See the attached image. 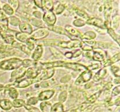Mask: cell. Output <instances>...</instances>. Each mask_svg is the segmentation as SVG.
Here are the masks:
<instances>
[{"label":"cell","mask_w":120,"mask_h":112,"mask_svg":"<svg viewBox=\"0 0 120 112\" xmlns=\"http://www.w3.org/2000/svg\"><path fill=\"white\" fill-rule=\"evenodd\" d=\"M26 44L27 47L28 48V49H29V50H32L34 49V43H33L32 40V39H30V38H29V39L28 40Z\"/></svg>","instance_id":"obj_44"},{"label":"cell","mask_w":120,"mask_h":112,"mask_svg":"<svg viewBox=\"0 0 120 112\" xmlns=\"http://www.w3.org/2000/svg\"><path fill=\"white\" fill-rule=\"evenodd\" d=\"M1 10V8H0V10Z\"/></svg>","instance_id":"obj_57"},{"label":"cell","mask_w":120,"mask_h":112,"mask_svg":"<svg viewBox=\"0 0 120 112\" xmlns=\"http://www.w3.org/2000/svg\"><path fill=\"white\" fill-rule=\"evenodd\" d=\"M108 33H109L110 34V36H111V37H112V38L115 40L117 41V43L119 44V43H120L119 35H118L117 34H116V33L114 32V30L112 29V28H110L108 29Z\"/></svg>","instance_id":"obj_26"},{"label":"cell","mask_w":120,"mask_h":112,"mask_svg":"<svg viewBox=\"0 0 120 112\" xmlns=\"http://www.w3.org/2000/svg\"><path fill=\"white\" fill-rule=\"evenodd\" d=\"M106 74L107 70H105V69L104 68L101 69V70H100L97 73H96V75L94 76V80H96V81H98V80H100V79H103V78L105 77Z\"/></svg>","instance_id":"obj_21"},{"label":"cell","mask_w":120,"mask_h":112,"mask_svg":"<svg viewBox=\"0 0 120 112\" xmlns=\"http://www.w3.org/2000/svg\"><path fill=\"white\" fill-rule=\"evenodd\" d=\"M34 2H35V3L36 4V5L38 6V7H39V8H42V1H35Z\"/></svg>","instance_id":"obj_54"},{"label":"cell","mask_w":120,"mask_h":112,"mask_svg":"<svg viewBox=\"0 0 120 112\" xmlns=\"http://www.w3.org/2000/svg\"><path fill=\"white\" fill-rule=\"evenodd\" d=\"M31 22L33 24H34L35 26H40L41 25V22H40V21H38V20H35V19H32L31 21Z\"/></svg>","instance_id":"obj_49"},{"label":"cell","mask_w":120,"mask_h":112,"mask_svg":"<svg viewBox=\"0 0 120 112\" xmlns=\"http://www.w3.org/2000/svg\"><path fill=\"white\" fill-rule=\"evenodd\" d=\"M93 59L95 61H103L104 60V57L103 55L101 54L100 52L94 51L93 55Z\"/></svg>","instance_id":"obj_28"},{"label":"cell","mask_w":120,"mask_h":112,"mask_svg":"<svg viewBox=\"0 0 120 112\" xmlns=\"http://www.w3.org/2000/svg\"><path fill=\"white\" fill-rule=\"evenodd\" d=\"M16 38H17L18 40H19L20 42L26 43L28 40L29 39V36L28 34L18 32L16 34Z\"/></svg>","instance_id":"obj_18"},{"label":"cell","mask_w":120,"mask_h":112,"mask_svg":"<svg viewBox=\"0 0 120 112\" xmlns=\"http://www.w3.org/2000/svg\"><path fill=\"white\" fill-rule=\"evenodd\" d=\"M12 45L14 47H17V48H19V49H20L21 50H22L23 52L26 53L28 55H30V50H29V49H28V48L26 46L23 45V44H22V43H18V42H15V41H14V42H12Z\"/></svg>","instance_id":"obj_17"},{"label":"cell","mask_w":120,"mask_h":112,"mask_svg":"<svg viewBox=\"0 0 120 112\" xmlns=\"http://www.w3.org/2000/svg\"><path fill=\"white\" fill-rule=\"evenodd\" d=\"M9 23L13 26H17L20 24V21L18 18H16L15 16H11L8 19Z\"/></svg>","instance_id":"obj_30"},{"label":"cell","mask_w":120,"mask_h":112,"mask_svg":"<svg viewBox=\"0 0 120 112\" xmlns=\"http://www.w3.org/2000/svg\"><path fill=\"white\" fill-rule=\"evenodd\" d=\"M59 41L57 40H45L43 41V43L45 46H55L58 45Z\"/></svg>","instance_id":"obj_33"},{"label":"cell","mask_w":120,"mask_h":112,"mask_svg":"<svg viewBox=\"0 0 120 112\" xmlns=\"http://www.w3.org/2000/svg\"><path fill=\"white\" fill-rule=\"evenodd\" d=\"M80 42L79 40H71L69 42H59L58 44V46L63 48H67V49H72L76 48L77 47H80Z\"/></svg>","instance_id":"obj_8"},{"label":"cell","mask_w":120,"mask_h":112,"mask_svg":"<svg viewBox=\"0 0 120 112\" xmlns=\"http://www.w3.org/2000/svg\"></svg>","instance_id":"obj_58"},{"label":"cell","mask_w":120,"mask_h":112,"mask_svg":"<svg viewBox=\"0 0 120 112\" xmlns=\"http://www.w3.org/2000/svg\"><path fill=\"white\" fill-rule=\"evenodd\" d=\"M120 93V86H117V87L115 88L112 91V95L113 96H116L118 95Z\"/></svg>","instance_id":"obj_47"},{"label":"cell","mask_w":120,"mask_h":112,"mask_svg":"<svg viewBox=\"0 0 120 112\" xmlns=\"http://www.w3.org/2000/svg\"><path fill=\"white\" fill-rule=\"evenodd\" d=\"M48 35H49V31L48 29L45 28H39L32 33L30 36H29V38L32 40H37L46 37Z\"/></svg>","instance_id":"obj_2"},{"label":"cell","mask_w":120,"mask_h":112,"mask_svg":"<svg viewBox=\"0 0 120 112\" xmlns=\"http://www.w3.org/2000/svg\"><path fill=\"white\" fill-rule=\"evenodd\" d=\"M119 23L120 16L119 15H116L112 21V24H111L112 28H113V29H117L118 27V26H119Z\"/></svg>","instance_id":"obj_32"},{"label":"cell","mask_w":120,"mask_h":112,"mask_svg":"<svg viewBox=\"0 0 120 112\" xmlns=\"http://www.w3.org/2000/svg\"><path fill=\"white\" fill-rule=\"evenodd\" d=\"M80 47H81L82 49L83 50H85V51H91L93 50L92 47L90 46L89 45H87V44H86L84 42H80Z\"/></svg>","instance_id":"obj_37"},{"label":"cell","mask_w":120,"mask_h":112,"mask_svg":"<svg viewBox=\"0 0 120 112\" xmlns=\"http://www.w3.org/2000/svg\"><path fill=\"white\" fill-rule=\"evenodd\" d=\"M23 61L19 58H11L3 61L0 63V68L4 70H14L22 65Z\"/></svg>","instance_id":"obj_1"},{"label":"cell","mask_w":120,"mask_h":112,"mask_svg":"<svg viewBox=\"0 0 120 112\" xmlns=\"http://www.w3.org/2000/svg\"><path fill=\"white\" fill-rule=\"evenodd\" d=\"M34 15L36 16V18H41V16H42V15H41V13L40 12H34Z\"/></svg>","instance_id":"obj_52"},{"label":"cell","mask_w":120,"mask_h":112,"mask_svg":"<svg viewBox=\"0 0 120 112\" xmlns=\"http://www.w3.org/2000/svg\"><path fill=\"white\" fill-rule=\"evenodd\" d=\"M51 112H64L63 105L61 103H57L55 104L52 107Z\"/></svg>","instance_id":"obj_23"},{"label":"cell","mask_w":120,"mask_h":112,"mask_svg":"<svg viewBox=\"0 0 120 112\" xmlns=\"http://www.w3.org/2000/svg\"><path fill=\"white\" fill-rule=\"evenodd\" d=\"M73 23L75 26H78V27L83 26H84V24H86L85 22H84V21H83V20H82V19L75 20V21L73 22Z\"/></svg>","instance_id":"obj_40"},{"label":"cell","mask_w":120,"mask_h":112,"mask_svg":"<svg viewBox=\"0 0 120 112\" xmlns=\"http://www.w3.org/2000/svg\"><path fill=\"white\" fill-rule=\"evenodd\" d=\"M38 102V99L36 98H31L28 100V105H35Z\"/></svg>","instance_id":"obj_43"},{"label":"cell","mask_w":120,"mask_h":112,"mask_svg":"<svg viewBox=\"0 0 120 112\" xmlns=\"http://www.w3.org/2000/svg\"><path fill=\"white\" fill-rule=\"evenodd\" d=\"M64 6L62 4H59L58 7L56 8V10H55V13L56 14H60L64 10Z\"/></svg>","instance_id":"obj_42"},{"label":"cell","mask_w":120,"mask_h":112,"mask_svg":"<svg viewBox=\"0 0 120 112\" xmlns=\"http://www.w3.org/2000/svg\"><path fill=\"white\" fill-rule=\"evenodd\" d=\"M65 30L68 33H69L70 35H71V36H75V37H80V38L81 36H82V35H81L80 33L77 30V29H76L75 28H73L72 26H70V25L66 26Z\"/></svg>","instance_id":"obj_13"},{"label":"cell","mask_w":120,"mask_h":112,"mask_svg":"<svg viewBox=\"0 0 120 112\" xmlns=\"http://www.w3.org/2000/svg\"><path fill=\"white\" fill-rule=\"evenodd\" d=\"M1 36H2V37L6 43L11 44V43H12V42H14V36L12 35H8V34L7 33V32L4 33L2 35H1Z\"/></svg>","instance_id":"obj_25"},{"label":"cell","mask_w":120,"mask_h":112,"mask_svg":"<svg viewBox=\"0 0 120 112\" xmlns=\"http://www.w3.org/2000/svg\"><path fill=\"white\" fill-rule=\"evenodd\" d=\"M24 105L25 102L22 99H15L12 102V106L14 107H20Z\"/></svg>","instance_id":"obj_29"},{"label":"cell","mask_w":120,"mask_h":112,"mask_svg":"<svg viewBox=\"0 0 120 112\" xmlns=\"http://www.w3.org/2000/svg\"><path fill=\"white\" fill-rule=\"evenodd\" d=\"M111 70L112 72L114 74L115 76L116 77H120V68L119 67L117 66H111Z\"/></svg>","instance_id":"obj_41"},{"label":"cell","mask_w":120,"mask_h":112,"mask_svg":"<svg viewBox=\"0 0 120 112\" xmlns=\"http://www.w3.org/2000/svg\"><path fill=\"white\" fill-rule=\"evenodd\" d=\"M4 87L3 85H1V84H0V91H2V90L4 89Z\"/></svg>","instance_id":"obj_56"},{"label":"cell","mask_w":120,"mask_h":112,"mask_svg":"<svg viewBox=\"0 0 120 112\" xmlns=\"http://www.w3.org/2000/svg\"><path fill=\"white\" fill-rule=\"evenodd\" d=\"M87 23L90 24H93V25L96 26L98 28H103L104 29L105 28L104 23L103 21L100 19L97 18H89V19L87 20Z\"/></svg>","instance_id":"obj_10"},{"label":"cell","mask_w":120,"mask_h":112,"mask_svg":"<svg viewBox=\"0 0 120 112\" xmlns=\"http://www.w3.org/2000/svg\"><path fill=\"white\" fill-rule=\"evenodd\" d=\"M75 12H76V14H77L79 16H80V17L83 18L85 19H89V16H88L86 12H84V11H83L82 10H80V9H75Z\"/></svg>","instance_id":"obj_35"},{"label":"cell","mask_w":120,"mask_h":112,"mask_svg":"<svg viewBox=\"0 0 120 112\" xmlns=\"http://www.w3.org/2000/svg\"><path fill=\"white\" fill-rule=\"evenodd\" d=\"M26 108H27L28 110H31L32 112H39V110L38 108H35V107H32V106H30V105H26L25 106Z\"/></svg>","instance_id":"obj_48"},{"label":"cell","mask_w":120,"mask_h":112,"mask_svg":"<svg viewBox=\"0 0 120 112\" xmlns=\"http://www.w3.org/2000/svg\"><path fill=\"white\" fill-rule=\"evenodd\" d=\"M67 95H68V94H67V92H66V91L62 92V93L60 94L59 96V101L60 102H63L65 101L66 99L67 98Z\"/></svg>","instance_id":"obj_39"},{"label":"cell","mask_w":120,"mask_h":112,"mask_svg":"<svg viewBox=\"0 0 120 112\" xmlns=\"http://www.w3.org/2000/svg\"><path fill=\"white\" fill-rule=\"evenodd\" d=\"M19 29L21 30V32L23 33L29 35V34H31L32 33V28L31 26L29 24H28V23H20Z\"/></svg>","instance_id":"obj_14"},{"label":"cell","mask_w":120,"mask_h":112,"mask_svg":"<svg viewBox=\"0 0 120 112\" xmlns=\"http://www.w3.org/2000/svg\"><path fill=\"white\" fill-rule=\"evenodd\" d=\"M32 64V62L30 60H25L24 61H22V65H23L25 67L30 66Z\"/></svg>","instance_id":"obj_45"},{"label":"cell","mask_w":120,"mask_h":112,"mask_svg":"<svg viewBox=\"0 0 120 112\" xmlns=\"http://www.w3.org/2000/svg\"><path fill=\"white\" fill-rule=\"evenodd\" d=\"M55 91L53 90H48V91H43L41 92L38 96V99L40 100H45L49 99L53 95Z\"/></svg>","instance_id":"obj_11"},{"label":"cell","mask_w":120,"mask_h":112,"mask_svg":"<svg viewBox=\"0 0 120 112\" xmlns=\"http://www.w3.org/2000/svg\"><path fill=\"white\" fill-rule=\"evenodd\" d=\"M81 54H82V51H81V50H77V51H76L75 53L73 54V57H78V56H79Z\"/></svg>","instance_id":"obj_51"},{"label":"cell","mask_w":120,"mask_h":112,"mask_svg":"<svg viewBox=\"0 0 120 112\" xmlns=\"http://www.w3.org/2000/svg\"><path fill=\"white\" fill-rule=\"evenodd\" d=\"M42 9H46V11H52L53 9V2L52 1H42Z\"/></svg>","instance_id":"obj_20"},{"label":"cell","mask_w":120,"mask_h":112,"mask_svg":"<svg viewBox=\"0 0 120 112\" xmlns=\"http://www.w3.org/2000/svg\"><path fill=\"white\" fill-rule=\"evenodd\" d=\"M12 103L8 99L0 100V107L5 110H9L12 107Z\"/></svg>","instance_id":"obj_16"},{"label":"cell","mask_w":120,"mask_h":112,"mask_svg":"<svg viewBox=\"0 0 120 112\" xmlns=\"http://www.w3.org/2000/svg\"><path fill=\"white\" fill-rule=\"evenodd\" d=\"M50 50H51L52 52L53 53V54L55 55V56L56 57H57V58H63V56H62V53H61V52H60L58 50H56V49L52 47V48H50Z\"/></svg>","instance_id":"obj_38"},{"label":"cell","mask_w":120,"mask_h":112,"mask_svg":"<svg viewBox=\"0 0 120 112\" xmlns=\"http://www.w3.org/2000/svg\"><path fill=\"white\" fill-rule=\"evenodd\" d=\"M91 77H92V72H91V71H89V70H87L84 71L83 73L76 79V82H75V84L76 85H79L82 83L89 81L91 79Z\"/></svg>","instance_id":"obj_4"},{"label":"cell","mask_w":120,"mask_h":112,"mask_svg":"<svg viewBox=\"0 0 120 112\" xmlns=\"http://www.w3.org/2000/svg\"><path fill=\"white\" fill-rule=\"evenodd\" d=\"M40 107L43 112H51L52 105L49 102L41 103Z\"/></svg>","instance_id":"obj_22"},{"label":"cell","mask_w":120,"mask_h":112,"mask_svg":"<svg viewBox=\"0 0 120 112\" xmlns=\"http://www.w3.org/2000/svg\"><path fill=\"white\" fill-rule=\"evenodd\" d=\"M111 12V4L110 1H106L105 4V22L104 24L105 26L107 27V29L110 28V16Z\"/></svg>","instance_id":"obj_6"},{"label":"cell","mask_w":120,"mask_h":112,"mask_svg":"<svg viewBox=\"0 0 120 112\" xmlns=\"http://www.w3.org/2000/svg\"><path fill=\"white\" fill-rule=\"evenodd\" d=\"M9 91V94L12 99H16L18 96V93L17 91L14 88H9L8 89Z\"/></svg>","instance_id":"obj_34"},{"label":"cell","mask_w":120,"mask_h":112,"mask_svg":"<svg viewBox=\"0 0 120 112\" xmlns=\"http://www.w3.org/2000/svg\"><path fill=\"white\" fill-rule=\"evenodd\" d=\"M119 60H120V53L118 52V53L117 54L116 56H114L111 58H110V59L108 60H107L106 61L104 62V63H103V65H104V66H109V65L115 63L116 62L119 61Z\"/></svg>","instance_id":"obj_19"},{"label":"cell","mask_w":120,"mask_h":112,"mask_svg":"<svg viewBox=\"0 0 120 112\" xmlns=\"http://www.w3.org/2000/svg\"><path fill=\"white\" fill-rule=\"evenodd\" d=\"M62 66H64L68 68L71 69V70H75V71H86L87 70L86 66L84 65H81V64H77V63H66L63 61Z\"/></svg>","instance_id":"obj_7"},{"label":"cell","mask_w":120,"mask_h":112,"mask_svg":"<svg viewBox=\"0 0 120 112\" xmlns=\"http://www.w3.org/2000/svg\"><path fill=\"white\" fill-rule=\"evenodd\" d=\"M112 86V85L111 83H109L108 84H107V85L105 86V88H106V89H110L111 88Z\"/></svg>","instance_id":"obj_55"},{"label":"cell","mask_w":120,"mask_h":112,"mask_svg":"<svg viewBox=\"0 0 120 112\" xmlns=\"http://www.w3.org/2000/svg\"><path fill=\"white\" fill-rule=\"evenodd\" d=\"M9 2L11 4L13 8L16 9L18 7V1H9ZM12 8V9H13Z\"/></svg>","instance_id":"obj_46"},{"label":"cell","mask_w":120,"mask_h":112,"mask_svg":"<svg viewBox=\"0 0 120 112\" xmlns=\"http://www.w3.org/2000/svg\"><path fill=\"white\" fill-rule=\"evenodd\" d=\"M100 93H101V91H100V92H97V93H94V94H93L92 96H91L90 98H88V99H87L88 102H89V103L94 102L96 101V100H97V98H98V96H99Z\"/></svg>","instance_id":"obj_36"},{"label":"cell","mask_w":120,"mask_h":112,"mask_svg":"<svg viewBox=\"0 0 120 112\" xmlns=\"http://www.w3.org/2000/svg\"><path fill=\"white\" fill-rule=\"evenodd\" d=\"M96 35L94 32L92 31H89L85 33L84 35H82L81 36V38L83 39V38H85V39L87 40H91L93 38H94L96 37Z\"/></svg>","instance_id":"obj_24"},{"label":"cell","mask_w":120,"mask_h":112,"mask_svg":"<svg viewBox=\"0 0 120 112\" xmlns=\"http://www.w3.org/2000/svg\"><path fill=\"white\" fill-rule=\"evenodd\" d=\"M65 57H66L68 58H71L73 57V53L71 52H68L64 54Z\"/></svg>","instance_id":"obj_53"},{"label":"cell","mask_w":120,"mask_h":112,"mask_svg":"<svg viewBox=\"0 0 120 112\" xmlns=\"http://www.w3.org/2000/svg\"><path fill=\"white\" fill-rule=\"evenodd\" d=\"M42 52H43V49H42V46L38 45L36 47V49L35 50V51L33 53L32 58L35 61L39 60L41 58V56H42Z\"/></svg>","instance_id":"obj_15"},{"label":"cell","mask_w":120,"mask_h":112,"mask_svg":"<svg viewBox=\"0 0 120 112\" xmlns=\"http://www.w3.org/2000/svg\"><path fill=\"white\" fill-rule=\"evenodd\" d=\"M38 75V70H36V69L33 68H30L28 69V70L25 72L24 74L22 75V77H26L27 78L34 79V78H35L36 77H37ZM22 77H21V78H22Z\"/></svg>","instance_id":"obj_12"},{"label":"cell","mask_w":120,"mask_h":112,"mask_svg":"<svg viewBox=\"0 0 120 112\" xmlns=\"http://www.w3.org/2000/svg\"><path fill=\"white\" fill-rule=\"evenodd\" d=\"M99 67H100L99 65H98V64H94V65H90V66H89L88 67H87V69H89V71H91V70H94V69L98 68Z\"/></svg>","instance_id":"obj_50"},{"label":"cell","mask_w":120,"mask_h":112,"mask_svg":"<svg viewBox=\"0 0 120 112\" xmlns=\"http://www.w3.org/2000/svg\"><path fill=\"white\" fill-rule=\"evenodd\" d=\"M55 73V70L53 68H48L46 70H43V72L39 74L34 79V82H38L40 80L48 79L51 78Z\"/></svg>","instance_id":"obj_3"},{"label":"cell","mask_w":120,"mask_h":112,"mask_svg":"<svg viewBox=\"0 0 120 112\" xmlns=\"http://www.w3.org/2000/svg\"><path fill=\"white\" fill-rule=\"evenodd\" d=\"M50 29L53 30L55 32L57 33L62 34V35H66V31L62 28L59 26H52L50 28Z\"/></svg>","instance_id":"obj_27"},{"label":"cell","mask_w":120,"mask_h":112,"mask_svg":"<svg viewBox=\"0 0 120 112\" xmlns=\"http://www.w3.org/2000/svg\"><path fill=\"white\" fill-rule=\"evenodd\" d=\"M3 10L5 12L6 14L9 15H12L14 14V9H12L11 7H10L8 4H5L4 5Z\"/></svg>","instance_id":"obj_31"},{"label":"cell","mask_w":120,"mask_h":112,"mask_svg":"<svg viewBox=\"0 0 120 112\" xmlns=\"http://www.w3.org/2000/svg\"><path fill=\"white\" fill-rule=\"evenodd\" d=\"M34 82V79H31V78H25V79H22L20 80H16V82L14 84H17L15 86L18 88H23L27 86H29L30 84Z\"/></svg>","instance_id":"obj_9"},{"label":"cell","mask_w":120,"mask_h":112,"mask_svg":"<svg viewBox=\"0 0 120 112\" xmlns=\"http://www.w3.org/2000/svg\"><path fill=\"white\" fill-rule=\"evenodd\" d=\"M43 21L50 26H53L56 22V16L52 11H46L43 15Z\"/></svg>","instance_id":"obj_5"}]
</instances>
